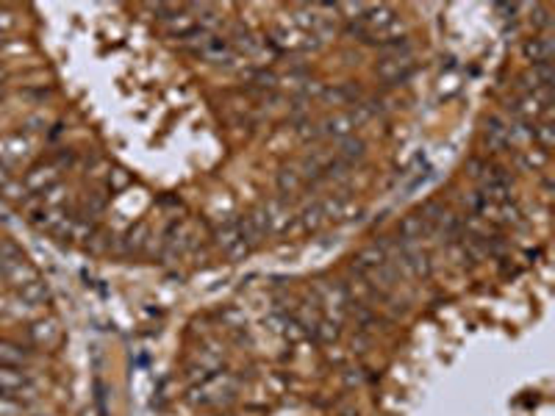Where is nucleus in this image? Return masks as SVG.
<instances>
[{
  "label": "nucleus",
  "instance_id": "obj_1",
  "mask_svg": "<svg viewBox=\"0 0 555 416\" xmlns=\"http://www.w3.org/2000/svg\"><path fill=\"white\" fill-rule=\"evenodd\" d=\"M353 128H355V120H353V111H347V114H333V117H328V120L319 125L316 134L333 136V139H344V136H350Z\"/></svg>",
  "mask_w": 555,
  "mask_h": 416
},
{
  "label": "nucleus",
  "instance_id": "obj_2",
  "mask_svg": "<svg viewBox=\"0 0 555 416\" xmlns=\"http://www.w3.org/2000/svg\"><path fill=\"white\" fill-rule=\"evenodd\" d=\"M486 145L492 150H506L511 147V125H506L500 117L489 120V128H486Z\"/></svg>",
  "mask_w": 555,
  "mask_h": 416
},
{
  "label": "nucleus",
  "instance_id": "obj_3",
  "mask_svg": "<svg viewBox=\"0 0 555 416\" xmlns=\"http://www.w3.org/2000/svg\"><path fill=\"white\" fill-rule=\"evenodd\" d=\"M553 39L550 36H536V39H528L525 42V56L528 61L533 64H545V61H553Z\"/></svg>",
  "mask_w": 555,
  "mask_h": 416
},
{
  "label": "nucleus",
  "instance_id": "obj_4",
  "mask_svg": "<svg viewBox=\"0 0 555 416\" xmlns=\"http://www.w3.org/2000/svg\"><path fill=\"white\" fill-rule=\"evenodd\" d=\"M56 178H58L56 167H36V170H31V173H28V178H25V186H28V189H33V192H47V189L56 184Z\"/></svg>",
  "mask_w": 555,
  "mask_h": 416
},
{
  "label": "nucleus",
  "instance_id": "obj_5",
  "mask_svg": "<svg viewBox=\"0 0 555 416\" xmlns=\"http://www.w3.org/2000/svg\"><path fill=\"white\" fill-rule=\"evenodd\" d=\"M364 153H367V145L361 142V139H355V136H344V139H339V150H336V159H341V161H355V159H364Z\"/></svg>",
  "mask_w": 555,
  "mask_h": 416
},
{
  "label": "nucleus",
  "instance_id": "obj_6",
  "mask_svg": "<svg viewBox=\"0 0 555 416\" xmlns=\"http://www.w3.org/2000/svg\"><path fill=\"white\" fill-rule=\"evenodd\" d=\"M28 333H31V339H33L36 344H45V347H50V344L58 342V328H56L53 322H33V325L28 328Z\"/></svg>",
  "mask_w": 555,
  "mask_h": 416
},
{
  "label": "nucleus",
  "instance_id": "obj_7",
  "mask_svg": "<svg viewBox=\"0 0 555 416\" xmlns=\"http://www.w3.org/2000/svg\"><path fill=\"white\" fill-rule=\"evenodd\" d=\"M28 353L17 344H8V342H0V367H11V369H19L25 364Z\"/></svg>",
  "mask_w": 555,
  "mask_h": 416
},
{
  "label": "nucleus",
  "instance_id": "obj_8",
  "mask_svg": "<svg viewBox=\"0 0 555 416\" xmlns=\"http://www.w3.org/2000/svg\"><path fill=\"white\" fill-rule=\"evenodd\" d=\"M19 297L25 300V303H42L45 297H47V289H45V283L42 280H28L25 286H19Z\"/></svg>",
  "mask_w": 555,
  "mask_h": 416
},
{
  "label": "nucleus",
  "instance_id": "obj_9",
  "mask_svg": "<svg viewBox=\"0 0 555 416\" xmlns=\"http://www.w3.org/2000/svg\"><path fill=\"white\" fill-rule=\"evenodd\" d=\"M533 136L539 139V145H542V153L553 150L555 134H553V125H550V122H542V125H536V128H533Z\"/></svg>",
  "mask_w": 555,
  "mask_h": 416
},
{
  "label": "nucleus",
  "instance_id": "obj_10",
  "mask_svg": "<svg viewBox=\"0 0 555 416\" xmlns=\"http://www.w3.org/2000/svg\"><path fill=\"white\" fill-rule=\"evenodd\" d=\"M3 147H6V156H11V159H22L25 150H28V142L19 139V136H14V139H8Z\"/></svg>",
  "mask_w": 555,
  "mask_h": 416
},
{
  "label": "nucleus",
  "instance_id": "obj_11",
  "mask_svg": "<svg viewBox=\"0 0 555 416\" xmlns=\"http://www.w3.org/2000/svg\"><path fill=\"white\" fill-rule=\"evenodd\" d=\"M278 184H280V189H294L297 184H300V173H294V170H283L280 173V178H278Z\"/></svg>",
  "mask_w": 555,
  "mask_h": 416
},
{
  "label": "nucleus",
  "instance_id": "obj_12",
  "mask_svg": "<svg viewBox=\"0 0 555 416\" xmlns=\"http://www.w3.org/2000/svg\"><path fill=\"white\" fill-rule=\"evenodd\" d=\"M0 416H22V406L11 397H0Z\"/></svg>",
  "mask_w": 555,
  "mask_h": 416
},
{
  "label": "nucleus",
  "instance_id": "obj_13",
  "mask_svg": "<svg viewBox=\"0 0 555 416\" xmlns=\"http://www.w3.org/2000/svg\"><path fill=\"white\" fill-rule=\"evenodd\" d=\"M14 22H17V17H14L11 11H0V33H3V31H11Z\"/></svg>",
  "mask_w": 555,
  "mask_h": 416
},
{
  "label": "nucleus",
  "instance_id": "obj_14",
  "mask_svg": "<svg viewBox=\"0 0 555 416\" xmlns=\"http://www.w3.org/2000/svg\"><path fill=\"white\" fill-rule=\"evenodd\" d=\"M0 97H3V86H0Z\"/></svg>",
  "mask_w": 555,
  "mask_h": 416
}]
</instances>
